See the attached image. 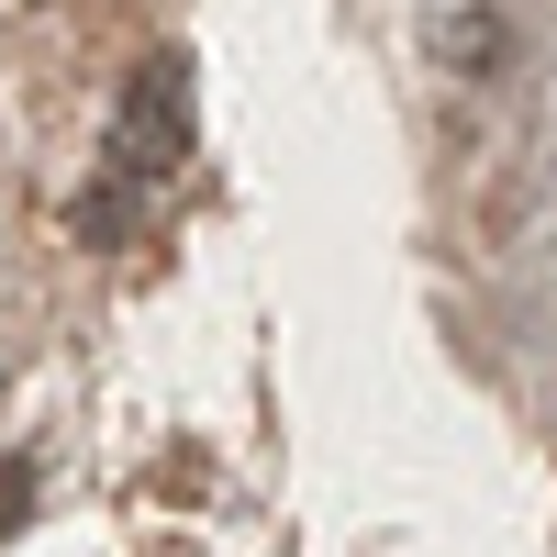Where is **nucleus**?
I'll list each match as a JSON object with an SVG mask.
<instances>
[{"instance_id": "1", "label": "nucleus", "mask_w": 557, "mask_h": 557, "mask_svg": "<svg viewBox=\"0 0 557 557\" xmlns=\"http://www.w3.org/2000/svg\"><path fill=\"white\" fill-rule=\"evenodd\" d=\"M178 168H190V57H146L134 89H123V112H112L101 178L78 190V235H89V246H123Z\"/></svg>"}, {"instance_id": "2", "label": "nucleus", "mask_w": 557, "mask_h": 557, "mask_svg": "<svg viewBox=\"0 0 557 557\" xmlns=\"http://www.w3.org/2000/svg\"><path fill=\"white\" fill-rule=\"evenodd\" d=\"M502 57H513L502 0H424V67H446V78H491Z\"/></svg>"}]
</instances>
